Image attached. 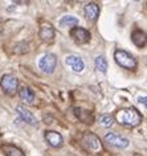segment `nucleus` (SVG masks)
I'll list each match as a JSON object with an SVG mask.
<instances>
[{
  "label": "nucleus",
  "mask_w": 147,
  "mask_h": 156,
  "mask_svg": "<svg viewBox=\"0 0 147 156\" xmlns=\"http://www.w3.org/2000/svg\"><path fill=\"white\" fill-rule=\"evenodd\" d=\"M117 120L126 127H135L142 122V115L135 108H123L117 112Z\"/></svg>",
  "instance_id": "nucleus-1"
},
{
  "label": "nucleus",
  "mask_w": 147,
  "mask_h": 156,
  "mask_svg": "<svg viewBox=\"0 0 147 156\" xmlns=\"http://www.w3.org/2000/svg\"><path fill=\"white\" fill-rule=\"evenodd\" d=\"M114 60L119 66H122V68H125V69L133 70L137 68V61H135V58L131 56L130 53L125 52V50H115Z\"/></svg>",
  "instance_id": "nucleus-2"
},
{
  "label": "nucleus",
  "mask_w": 147,
  "mask_h": 156,
  "mask_svg": "<svg viewBox=\"0 0 147 156\" xmlns=\"http://www.w3.org/2000/svg\"><path fill=\"white\" fill-rule=\"evenodd\" d=\"M56 65H57V58L55 54L52 53H46L41 57L40 62H38V68L41 69L42 73H46V74H52L56 69Z\"/></svg>",
  "instance_id": "nucleus-3"
},
{
  "label": "nucleus",
  "mask_w": 147,
  "mask_h": 156,
  "mask_svg": "<svg viewBox=\"0 0 147 156\" xmlns=\"http://www.w3.org/2000/svg\"><path fill=\"white\" fill-rule=\"evenodd\" d=\"M0 85H2L3 90H4L7 94L12 95L16 93L17 86H19V81L16 77L11 76V74H5V76L2 77V81H0Z\"/></svg>",
  "instance_id": "nucleus-4"
},
{
  "label": "nucleus",
  "mask_w": 147,
  "mask_h": 156,
  "mask_svg": "<svg viewBox=\"0 0 147 156\" xmlns=\"http://www.w3.org/2000/svg\"><path fill=\"white\" fill-rule=\"evenodd\" d=\"M82 143L85 144V147L88 148L89 151L94 152H99L102 150V146H101V140H99L94 134H91V132H86V134L84 135L82 138Z\"/></svg>",
  "instance_id": "nucleus-5"
},
{
  "label": "nucleus",
  "mask_w": 147,
  "mask_h": 156,
  "mask_svg": "<svg viewBox=\"0 0 147 156\" xmlns=\"http://www.w3.org/2000/svg\"><path fill=\"white\" fill-rule=\"evenodd\" d=\"M105 142L109 143L110 146H113V147H117V148H126L129 146V139L123 138V136L118 135V134H114V132L106 134Z\"/></svg>",
  "instance_id": "nucleus-6"
},
{
  "label": "nucleus",
  "mask_w": 147,
  "mask_h": 156,
  "mask_svg": "<svg viewBox=\"0 0 147 156\" xmlns=\"http://www.w3.org/2000/svg\"><path fill=\"white\" fill-rule=\"evenodd\" d=\"M70 36L76 44H86L90 40V32L84 28H80V27H76L72 29Z\"/></svg>",
  "instance_id": "nucleus-7"
},
{
  "label": "nucleus",
  "mask_w": 147,
  "mask_h": 156,
  "mask_svg": "<svg viewBox=\"0 0 147 156\" xmlns=\"http://www.w3.org/2000/svg\"><path fill=\"white\" fill-rule=\"evenodd\" d=\"M65 65L74 73H81L85 69V64H84L82 58L78 56H73V54L65 58Z\"/></svg>",
  "instance_id": "nucleus-8"
},
{
  "label": "nucleus",
  "mask_w": 147,
  "mask_h": 156,
  "mask_svg": "<svg viewBox=\"0 0 147 156\" xmlns=\"http://www.w3.org/2000/svg\"><path fill=\"white\" fill-rule=\"evenodd\" d=\"M45 140L51 147L57 148V147L63 146V136L56 131H46L45 132Z\"/></svg>",
  "instance_id": "nucleus-9"
},
{
  "label": "nucleus",
  "mask_w": 147,
  "mask_h": 156,
  "mask_svg": "<svg viewBox=\"0 0 147 156\" xmlns=\"http://www.w3.org/2000/svg\"><path fill=\"white\" fill-rule=\"evenodd\" d=\"M16 111H17V114L20 115V118L24 120L25 123H28V124H32V126H34V124H37V119H36V116H34L32 112L28 111L25 107H23V106H17L16 107Z\"/></svg>",
  "instance_id": "nucleus-10"
},
{
  "label": "nucleus",
  "mask_w": 147,
  "mask_h": 156,
  "mask_svg": "<svg viewBox=\"0 0 147 156\" xmlns=\"http://www.w3.org/2000/svg\"><path fill=\"white\" fill-rule=\"evenodd\" d=\"M19 97H20V99L24 102L25 105H33L34 103V99H36V97H34V93L30 90L29 87H21L20 90H19Z\"/></svg>",
  "instance_id": "nucleus-11"
},
{
  "label": "nucleus",
  "mask_w": 147,
  "mask_h": 156,
  "mask_svg": "<svg viewBox=\"0 0 147 156\" xmlns=\"http://www.w3.org/2000/svg\"><path fill=\"white\" fill-rule=\"evenodd\" d=\"M40 37L44 41H51L53 37H55V29L53 27L49 24V23H45V24L41 25L40 28Z\"/></svg>",
  "instance_id": "nucleus-12"
},
{
  "label": "nucleus",
  "mask_w": 147,
  "mask_h": 156,
  "mask_svg": "<svg viewBox=\"0 0 147 156\" xmlns=\"http://www.w3.org/2000/svg\"><path fill=\"white\" fill-rule=\"evenodd\" d=\"M85 15H86V17L89 19V20H93L94 21L97 17H98L99 15V7L95 4V3H89V4L85 5Z\"/></svg>",
  "instance_id": "nucleus-13"
},
{
  "label": "nucleus",
  "mask_w": 147,
  "mask_h": 156,
  "mask_svg": "<svg viewBox=\"0 0 147 156\" xmlns=\"http://www.w3.org/2000/svg\"><path fill=\"white\" fill-rule=\"evenodd\" d=\"M131 40H133V42L137 46L143 48V46L146 45V33L143 32V30H141V29L134 30L133 34H131Z\"/></svg>",
  "instance_id": "nucleus-14"
},
{
  "label": "nucleus",
  "mask_w": 147,
  "mask_h": 156,
  "mask_svg": "<svg viewBox=\"0 0 147 156\" xmlns=\"http://www.w3.org/2000/svg\"><path fill=\"white\" fill-rule=\"evenodd\" d=\"M3 151H4V154L7 156H25L21 150H19V148L15 146H11V144L3 146Z\"/></svg>",
  "instance_id": "nucleus-15"
},
{
  "label": "nucleus",
  "mask_w": 147,
  "mask_h": 156,
  "mask_svg": "<svg viewBox=\"0 0 147 156\" xmlns=\"http://www.w3.org/2000/svg\"><path fill=\"white\" fill-rule=\"evenodd\" d=\"M61 27H76L78 25V19H76L74 16H64L60 20Z\"/></svg>",
  "instance_id": "nucleus-16"
},
{
  "label": "nucleus",
  "mask_w": 147,
  "mask_h": 156,
  "mask_svg": "<svg viewBox=\"0 0 147 156\" xmlns=\"http://www.w3.org/2000/svg\"><path fill=\"white\" fill-rule=\"evenodd\" d=\"M95 68L101 73H106L107 72V62L102 56H98L95 58Z\"/></svg>",
  "instance_id": "nucleus-17"
},
{
  "label": "nucleus",
  "mask_w": 147,
  "mask_h": 156,
  "mask_svg": "<svg viewBox=\"0 0 147 156\" xmlns=\"http://www.w3.org/2000/svg\"><path fill=\"white\" fill-rule=\"evenodd\" d=\"M74 114L80 120H82L84 123H89V120H91V116L89 115V111L81 110V108H74Z\"/></svg>",
  "instance_id": "nucleus-18"
},
{
  "label": "nucleus",
  "mask_w": 147,
  "mask_h": 156,
  "mask_svg": "<svg viewBox=\"0 0 147 156\" xmlns=\"http://www.w3.org/2000/svg\"><path fill=\"white\" fill-rule=\"evenodd\" d=\"M98 123L103 127H111V124H113V118H111L110 115H101L98 119Z\"/></svg>",
  "instance_id": "nucleus-19"
},
{
  "label": "nucleus",
  "mask_w": 147,
  "mask_h": 156,
  "mask_svg": "<svg viewBox=\"0 0 147 156\" xmlns=\"http://www.w3.org/2000/svg\"><path fill=\"white\" fill-rule=\"evenodd\" d=\"M139 102L143 103V105H146V97H143V98H139Z\"/></svg>",
  "instance_id": "nucleus-20"
}]
</instances>
